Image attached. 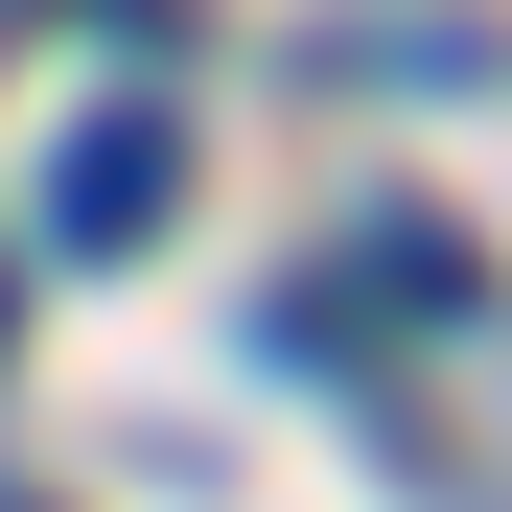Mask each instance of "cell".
<instances>
[{
    "label": "cell",
    "mask_w": 512,
    "mask_h": 512,
    "mask_svg": "<svg viewBox=\"0 0 512 512\" xmlns=\"http://www.w3.org/2000/svg\"><path fill=\"white\" fill-rule=\"evenodd\" d=\"M466 280H489V256H466L443 210H373V233H350V256H326V280L280 303V350H303V373H350V326H443Z\"/></svg>",
    "instance_id": "obj_1"
},
{
    "label": "cell",
    "mask_w": 512,
    "mask_h": 512,
    "mask_svg": "<svg viewBox=\"0 0 512 512\" xmlns=\"http://www.w3.org/2000/svg\"><path fill=\"white\" fill-rule=\"evenodd\" d=\"M163 210H187V140H163V94H94L47 140V256H140Z\"/></svg>",
    "instance_id": "obj_2"
},
{
    "label": "cell",
    "mask_w": 512,
    "mask_h": 512,
    "mask_svg": "<svg viewBox=\"0 0 512 512\" xmlns=\"http://www.w3.org/2000/svg\"><path fill=\"white\" fill-rule=\"evenodd\" d=\"M0 326H24V256H0Z\"/></svg>",
    "instance_id": "obj_3"
}]
</instances>
